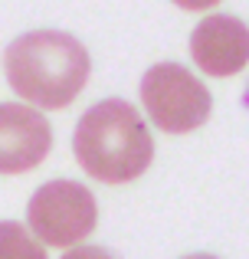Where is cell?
I'll list each match as a JSON object with an SVG mask.
<instances>
[{
	"mask_svg": "<svg viewBox=\"0 0 249 259\" xmlns=\"http://www.w3.org/2000/svg\"><path fill=\"white\" fill-rule=\"evenodd\" d=\"M59 259H115L109 253V249H102V246H72L66 256H59Z\"/></svg>",
	"mask_w": 249,
	"mask_h": 259,
	"instance_id": "8",
	"label": "cell"
},
{
	"mask_svg": "<svg viewBox=\"0 0 249 259\" xmlns=\"http://www.w3.org/2000/svg\"><path fill=\"white\" fill-rule=\"evenodd\" d=\"M89 53L63 30H33L4 50L10 89L39 108H66L89 82Z\"/></svg>",
	"mask_w": 249,
	"mask_h": 259,
	"instance_id": "1",
	"label": "cell"
},
{
	"mask_svg": "<svg viewBox=\"0 0 249 259\" xmlns=\"http://www.w3.org/2000/svg\"><path fill=\"white\" fill-rule=\"evenodd\" d=\"M53 148V128L36 108L4 102L0 105V174H23L43 164Z\"/></svg>",
	"mask_w": 249,
	"mask_h": 259,
	"instance_id": "5",
	"label": "cell"
},
{
	"mask_svg": "<svg viewBox=\"0 0 249 259\" xmlns=\"http://www.w3.org/2000/svg\"><path fill=\"white\" fill-rule=\"evenodd\" d=\"M184 259H217V256H207V253H200V256H184Z\"/></svg>",
	"mask_w": 249,
	"mask_h": 259,
	"instance_id": "10",
	"label": "cell"
},
{
	"mask_svg": "<svg viewBox=\"0 0 249 259\" xmlns=\"http://www.w3.org/2000/svg\"><path fill=\"white\" fill-rule=\"evenodd\" d=\"M190 56L207 76H236L249 63V26L230 13L200 20L190 33Z\"/></svg>",
	"mask_w": 249,
	"mask_h": 259,
	"instance_id": "6",
	"label": "cell"
},
{
	"mask_svg": "<svg viewBox=\"0 0 249 259\" xmlns=\"http://www.w3.org/2000/svg\"><path fill=\"white\" fill-rule=\"evenodd\" d=\"M30 233L49 246H76L95 230L98 207L89 187L79 181H49L26 203Z\"/></svg>",
	"mask_w": 249,
	"mask_h": 259,
	"instance_id": "4",
	"label": "cell"
},
{
	"mask_svg": "<svg viewBox=\"0 0 249 259\" xmlns=\"http://www.w3.org/2000/svg\"><path fill=\"white\" fill-rule=\"evenodd\" d=\"M0 259H46V249L17 220H0Z\"/></svg>",
	"mask_w": 249,
	"mask_h": 259,
	"instance_id": "7",
	"label": "cell"
},
{
	"mask_svg": "<svg viewBox=\"0 0 249 259\" xmlns=\"http://www.w3.org/2000/svg\"><path fill=\"white\" fill-rule=\"evenodd\" d=\"M141 102L144 112L161 132L184 135L200 128L210 118V92L197 76L184 69L180 63H158L141 79Z\"/></svg>",
	"mask_w": 249,
	"mask_h": 259,
	"instance_id": "3",
	"label": "cell"
},
{
	"mask_svg": "<svg viewBox=\"0 0 249 259\" xmlns=\"http://www.w3.org/2000/svg\"><path fill=\"white\" fill-rule=\"evenodd\" d=\"M177 7H184V10H210L213 4H220V0H174Z\"/></svg>",
	"mask_w": 249,
	"mask_h": 259,
	"instance_id": "9",
	"label": "cell"
},
{
	"mask_svg": "<svg viewBox=\"0 0 249 259\" xmlns=\"http://www.w3.org/2000/svg\"><path fill=\"white\" fill-rule=\"evenodd\" d=\"M72 151L89 177L102 184H128L151 167L154 141L134 105L105 99L79 118Z\"/></svg>",
	"mask_w": 249,
	"mask_h": 259,
	"instance_id": "2",
	"label": "cell"
}]
</instances>
